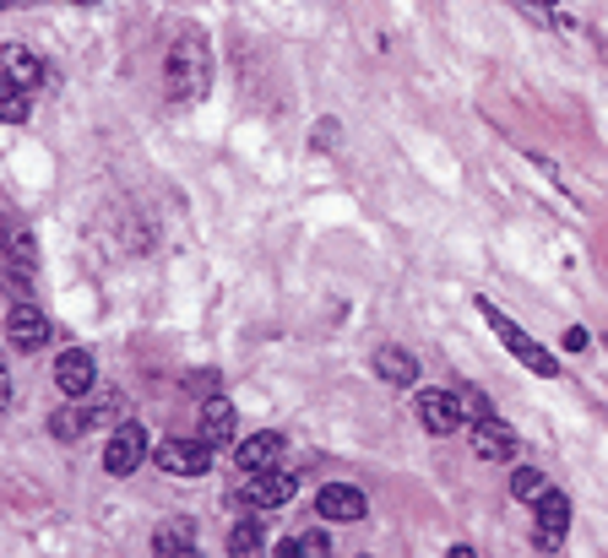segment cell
<instances>
[{
  "label": "cell",
  "instance_id": "6da1fadb",
  "mask_svg": "<svg viewBox=\"0 0 608 558\" xmlns=\"http://www.w3.org/2000/svg\"><path fill=\"white\" fill-rule=\"evenodd\" d=\"M169 93L180 104H196L206 93V44L202 33H185L174 50H169Z\"/></svg>",
  "mask_w": 608,
  "mask_h": 558
},
{
  "label": "cell",
  "instance_id": "7a4b0ae2",
  "mask_svg": "<svg viewBox=\"0 0 608 558\" xmlns=\"http://www.w3.org/2000/svg\"><path fill=\"white\" fill-rule=\"evenodd\" d=\"M478 314H489V325L500 331V342H505V347H511V353H516V358H522V364H527V369H533V374H543V379H554V374H559V364H554V353H548V347H538V342H533L527 331H516V325H511L505 314L494 310L489 299H478Z\"/></svg>",
  "mask_w": 608,
  "mask_h": 558
},
{
  "label": "cell",
  "instance_id": "3957f363",
  "mask_svg": "<svg viewBox=\"0 0 608 558\" xmlns=\"http://www.w3.org/2000/svg\"><path fill=\"white\" fill-rule=\"evenodd\" d=\"M152 461H158V472H169V477H202L206 466H212V444H206V439H163Z\"/></svg>",
  "mask_w": 608,
  "mask_h": 558
},
{
  "label": "cell",
  "instance_id": "277c9868",
  "mask_svg": "<svg viewBox=\"0 0 608 558\" xmlns=\"http://www.w3.org/2000/svg\"><path fill=\"white\" fill-rule=\"evenodd\" d=\"M413 412H418V423L429 429L435 439L457 434L462 429V396H451V390H418V401H413Z\"/></svg>",
  "mask_w": 608,
  "mask_h": 558
},
{
  "label": "cell",
  "instance_id": "5b68a950",
  "mask_svg": "<svg viewBox=\"0 0 608 558\" xmlns=\"http://www.w3.org/2000/svg\"><path fill=\"white\" fill-rule=\"evenodd\" d=\"M141 461H147V429L141 423H120L115 439H109V450H104V472L109 477H131Z\"/></svg>",
  "mask_w": 608,
  "mask_h": 558
},
{
  "label": "cell",
  "instance_id": "8992f818",
  "mask_svg": "<svg viewBox=\"0 0 608 558\" xmlns=\"http://www.w3.org/2000/svg\"><path fill=\"white\" fill-rule=\"evenodd\" d=\"M533 509H538V526H533V537H538L543 554H554L559 543H565V526H570V498L559 494V489H543L533 498Z\"/></svg>",
  "mask_w": 608,
  "mask_h": 558
},
{
  "label": "cell",
  "instance_id": "52a82bcc",
  "mask_svg": "<svg viewBox=\"0 0 608 558\" xmlns=\"http://www.w3.org/2000/svg\"><path fill=\"white\" fill-rule=\"evenodd\" d=\"M50 320H44V310H33V304H17L11 310V325H6V336H11V347L17 353H39L44 342H50Z\"/></svg>",
  "mask_w": 608,
  "mask_h": 558
},
{
  "label": "cell",
  "instance_id": "ba28073f",
  "mask_svg": "<svg viewBox=\"0 0 608 558\" xmlns=\"http://www.w3.org/2000/svg\"><path fill=\"white\" fill-rule=\"evenodd\" d=\"M239 498H245L250 509H282V504L294 498V477H288V472H250V483L239 489Z\"/></svg>",
  "mask_w": 608,
  "mask_h": 558
},
{
  "label": "cell",
  "instance_id": "9c48e42d",
  "mask_svg": "<svg viewBox=\"0 0 608 558\" xmlns=\"http://www.w3.org/2000/svg\"><path fill=\"white\" fill-rule=\"evenodd\" d=\"M316 509H321L327 521H359V515L370 509V498L359 494L353 483H327V489L316 494Z\"/></svg>",
  "mask_w": 608,
  "mask_h": 558
},
{
  "label": "cell",
  "instance_id": "30bf717a",
  "mask_svg": "<svg viewBox=\"0 0 608 558\" xmlns=\"http://www.w3.org/2000/svg\"><path fill=\"white\" fill-rule=\"evenodd\" d=\"M473 455H483V461H511V455H516V434H511L500 418H478L473 423Z\"/></svg>",
  "mask_w": 608,
  "mask_h": 558
},
{
  "label": "cell",
  "instance_id": "8fae6325",
  "mask_svg": "<svg viewBox=\"0 0 608 558\" xmlns=\"http://www.w3.org/2000/svg\"><path fill=\"white\" fill-rule=\"evenodd\" d=\"M55 385H61L66 396H87V390H93V353H87V347H66L61 364H55Z\"/></svg>",
  "mask_w": 608,
  "mask_h": 558
},
{
  "label": "cell",
  "instance_id": "7c38bea8",
  "mask_svg": "<svg viewBox=\"0 0 608 558\" xmlns=\"http://www.w3.org/2000/svg\"><path fill=\"white\" fill-rule=\"evenodd\" d=\"M234 423H239V412H234V401H206L202 407V439L212 444V450H223L228 439H234Z\"/></svg>",
  "mask_w": 608,
  "mask_h": 558
},
{
  "label": "cell",
  "instance_id": "4fadbf2b",
  "mask_svg": "<svg viewBox=\"0 0 608 558\" xmlns=\"http://www.w3.org/2000/svg\"><path fill=\"white\" fill-rule=\"evenodd\" d=\"M282 461V434H250L239 444V466L245 472H277Z\"/></svg>",
  "mask_w": 608,
  "mask_h": 558
},
{
  "label": "cell",
  "instance_id": "5bb4252c",
  "mask_svg": "<svg viewBox=\"0 0 608 558\" xmlns=\"http://www.w3.org/2000/svg\"><path fill=\"white\" fill-rule=\"evenodd\" d=\"M375 374H381L386 385H413V379H418V364H413L407 347H381V353H375Z\"/></svg>",
  "mask_w": 608,
  "mask_h": 558
},
{
  "label": "cell",
  "instance_id": "9a60e30c",
  "mask_svg": "<svg viewBox=\"0 0 608 558\" xmlns=\"http://www.w3.org/2000/svg\"><path fill=\"white\" fill-rule=\"evenodd\" d=\"M39 82H44L39 61H33L22 44H11V50H6V87H22V93H28V87H39Z\"/></svg>",
  "mask_w": 608,
  "mask_h": 558
},
{
  "label": "cell",
  "instance_id": "2e32d148",
  "mask_svg": "<svg viewBox=\"0 0 608 558\" xmlns=\"http://www.w3.org/2000/svg\"><path fill=\"white\" fill-rule=\"evenodd\" d=\"M267 554V532H262V521H239L234 532H228V558H262Z\"/></svg>",
  "mask_w": 608,
  "mask_h": 558
},
{
  "label": "cell",
  "instance_id": "e0dca14e",
  "mask_svg": "<svg viewBox=\"0 0 608 558\" xmlns=\"http://www.w3.org/2000/svg\"><path fill=\"white\" fill-rule=\"evenodd\" d=\"M191 537H196V526L180 515V521H163V526H158L152 548H158V554H169V548H191Z\"/></svg>",
  "mask_w": 608,
  "mask_h": 558
},
{
  "label": "cell",
  "instance_id": "ac0fdd59",
  "mask_svg": "<svg viewBox=\"0 0 608 558\" xmlns=\"http://www.w3.org/2000/svg\"><path fill=\"white\" fill-rule=\"evenodd\" d=\"M50 429H55V439H76L87 429V412H82V407H61V412L50 418Z\"/></svg>",
  "mask_w": 608,
  "mask_h": 558
},
{
  "label": "cell",
  "instance_id": "d6986e66",
  "mask_svg": "<svg viewBox=\"0 0 608 558\" xmlns=\"http://www.w3.org/2000/svg\"><path fill=\"white\" fill-rule=\"evenodd\" d=\"M543 489H548V483H543L533 466H516V472H511V494H516V498H527V504H533Z\"/></svg>",
  "mask_w": 608,
  "mask_h": 558
},
{
  "label": "cell",
  "instance_id": "ffe728a7",
  "mask_svg": "<svg viewBox=\"0 0 608 558\" xmlns=\"http://www.w3.org/2000/svg\"><path fill=\"white\" fill-rule=\"evenodd\" d=\"M82 412H87V429H93V423H109V418L120 412V396H115V390H104V396H98L93 407H82Z\"/></svg>",
  "mask_w": 608,
  "mask_h": 558
},
{
  "label": "cell",
  "instance_id": "44dd1931",
  "mask_svg": "<svg viewBox=\"0 0 608 558\" xmlns=\"http://www.w3.org/2000/svg\"><path fill=\"white\" fill-rule=\"evenodd\" d=\"M527 6H533V11H543V17H548V28H570V11H565L559 0H527Z\"/></svg>",
  "mask_w": 608,
  "mask_h": 558
},
{
  "label": "cell",
  "instance_id": "7402d4cb",
  "mask_svg": "<svg viewBox=\"0 0 608 558\" xmlns=\"http://www.w3.org/2000/svg\"><path fill=\"white\" fill-rule=\"evenodd\" d=\"M299 548H305V558H332V543H327V532H305V537H299Z\"/></svg>",
  "mask_w": 608,
  "mask_h": 558
},
{
  "label": "cell",
  "instance_id": "603a6c76",
  "mask_svg": "<svg viewBox=\"0 0 608 558\" xmlns=\"http://www.w3.org/2000/svg\"><path fill=\"white\" fill-rule=\"evenodd\" d=\"M6 120H28V93L22 87H6Z\"/></svg>",
  "mask_w": 608,
  "mask_h": 558
},
{
  "label": "cell",
  "instance_id": "cb8c5ba5",
  "mask_svg": "<svg viewBox=\"0 0 608 558\" xmlns=\"http://www.w3.org/2000/svg\"><path fill=\"white\" fill-rule=\"evenodd\" d=\"M277 558H305V548H299V537H288V543H277Z\"/></svg>",
  "mask_w": 608,
  "mask_h": 558
},
{
  "label": "cell",
  "instance_id": "d4e9b609",
  "mask_svg": "<svg viewBox=\"0 0 608 558\" xmlns=\"http://www.w3.org/2000/svg\"><path fill=\"white\" fill-rule=\"evenodd\" d=\"M158 558H202L196 548H169V554H158Z\"/></svg>",
  "mask_w": 608,
  "mask_h": 558
},
{
  "label": "cell",
  "instance_id": "484cf974",
  "mask_svg": "<svg viewBox=\"0 0 608 558\" xmlns=\"http://www.w3.org/2000/svg\"><path fill=\"white\" fill-rule=\"evenodd\" d=\"M446 558H473V548H462V543H457V548H451Z\"/></svg>",
  "mask_w": 608,
  "mask_h": 558
}]
</instances>
